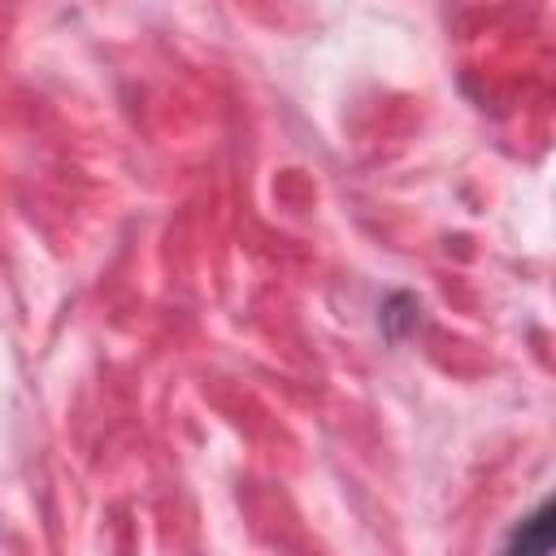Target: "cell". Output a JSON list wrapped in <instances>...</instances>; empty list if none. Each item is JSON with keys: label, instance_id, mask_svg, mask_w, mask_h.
Wrapping results in <instances>:
<instances>
[{"label": "cell", "instance_id": "6da1fadb", "mask_svg": "<svg viewBox=\"0 0 556 556\" xmlns=\"http://www.w3.org/2000/svg\"><path fill=\"white\" fill-rule=\"evenodd\" d=\"M500 556H552V504H539L530 517H521Z\"/></svg>", "mask_w": 556, "mask_h": 556}]
</instances>
